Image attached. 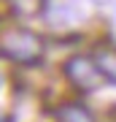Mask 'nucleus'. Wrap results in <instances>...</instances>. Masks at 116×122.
<instances>
[{
	"mask_svg": "<svg viewBox=\"0 0 116 122\" xmlns=\"http://www.w3.org/2000/svg\"><path fill=\"white\" fill-rule=\"evenodd\" d=\"M0 54L22 65H32L43 57V38L24 27H11L0 35Z\"/></svg>",
	"mask_w": 116,
	"mask_h": 122,
	"instance_id": "nucleus-1",
	"label": "nucleus"
},
{
	"mask_svg": "<svg viewBox=\"0 0 116 122\" xmlns=\"http://www.w3.org/2000/svg\"><path fill=\"white\" fill-rule=\"evenodd\" d=\"M65 76H68V81L73 84L76 90L81 92H95L105 84V76L100 65L95 62V57H86V54H76L70 57L68 62H65Z\"/></svg>",
	"mask_w": 116,
	"mask_h": 122,
	"instance_id": "nucleus-2",
	"label": "nucleus"
},
{
	"mask_svg": "<svg viewBox=\"0 0 116 122\" xmlns=\"http://www.w3.org/2000/svg\"><path fill=\"white\" fill-rule=\"evenodd\" d=\"M43 5H49V25H78V19H84L86 5L84 0H46Z\"/></svg>",
	"mask_w": 116,
	"mask_h": 122,
	"instance_id": "nucleus-3",
	"label": "nucleus"
},
{
	"mask_svg": "<svg viewBox=\"0 0 116 122\" xmlns=\"http://www.w3.org/2000/svg\"><path fill=\"white\" fill-rule=\"evenodd\" d=\"M57 122H95L92 111L86 109L84 103H62L60 109L54 111Z\"/></svg>",
	"mask_w": 116,
	"mask_h": 122,
	"instance_id": "nucleus-4",
	"label": "nucleus"
},
{
	"mask_svg": "<svg viewBox=\"0 0 116 122\" xmlns=\"http://www.w3.org/2000/svg\"><path fill=\"white\" fill-rule=\"evenodd\" d=\"M95 62L100 65L105 81H113V84H116V49H113V46L97 49V52H95Z\"/></svg>",
	"mask_w": 116,
	"mask_h": 122,
	"instance_id": "nucleus-5",
	"label": "nucleus"
},
{
	"mask_svg": "<svg viewBox=\"0 0 116 122\" xmlns=\"http://www.w3.org/2000/svg\"><path fill=\"white\" fill-rule=\"evenodd\" d=\"M43 3H46V0H8V8H11L14 16L30 19V16H38L43 11Z\"/></svg>",
	"mask_w": 116,
	"mask_h": 122,
	"instance_id": "nucleus-6",
	"label": "nucleus"
}]
</instances>
